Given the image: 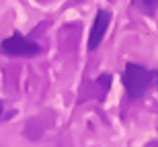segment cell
I'll return each instance as SVG.
<instances>
[{
    "label": "cell",
    "mask_w": 158,
    "mask_h": 147,
    "mask_svg": "<svg viewBox=\"0 0 158 147\" xmlns=\"http://www.w3.org/2000/svg\"><path fill=\"white\" fill-rule=\"evenodd\" d=\"M121 84L129 98H142L152 86L158 84V70H148L140 64L127 61L121 72Z\"/></svg>",
    "instance_id": "1"
},
{
    "label": "cell",
    "mask_w": 158,
    "mask_h": 147,
    "mask_svg": "<svg viewBox=\"0 0 158 147\" xmlns=\"http://www.w3.org/2000/svg\"><path fill=\"white\" fill-rule=\"evenodd\" d=\"M109 25H111V12L105 10V8H101V10L97 12V17H94L93 29H90V33H88V43H86L88 51H94V49L103 43Z\"/></svg>",
    "instance_id": "3"
},
{
    "label": "cell",
    "mask_w": 158,
    "mask_h": 147,
    "mask_svg": "<svg viewBox=\"0 0 158 147\" xmlns=\"http://www.w3.org/2000/svg\"><path fill=\"white\" fill-rule=\"evenodd\" d=\"M140 4L144 10L148 12H156L158 10V0H140Z\"/></svg>",
    "instance_id": "4"
},
{
    "label": "cell",
    "mask_w": 158,
    "mask_h": 147,
    "mask_svg": "<svg viewBox=\"0 0 158 147\" xmlns=\"http://www.w3.org/2000/svg\"><path fill=\"white\" fill-rule=\"evenodd\" d=\"M0 51L4 55H15V57H35L41 53V45L35 43L33 39H29V37H25L23 33L15 31L10 37L2 39Z\"/></svg>",
    "instance_id": "2"
},
{
    "label": "cell",
    "mask_w": 158,
    "mask_h": 147,
    "mask_svg": "<svg viewBox=\"0 0 158 147\" xmlns=\"http://www.w3.org/2000/svg\"><path fill=\"white\" fill-rule=\"evenodd\" d=\"M12 114H15V110H8V112H6L4 102L0 100V123H2V121H8V117H12Z\"/></svg>",
    "instance_id": "5"
}]
</instances>
